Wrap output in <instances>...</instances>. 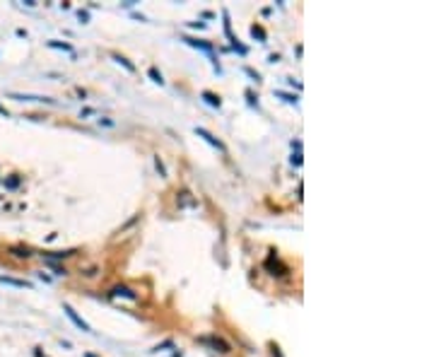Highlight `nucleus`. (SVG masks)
I'll list each match as a JSON object with an SVG mask.
<instances>
[{"instance_id": "nucleus-4", "label": "nucleus", "mask_w": 434, "mask_h": 357, "mask_svg": "<svg viewBox=\"0 0 434 357\" xmlns=\"http://www.w3.org/2000/svg\"><path fill=\"white\" fill-rule=\"evenodd\" d=\"M10 97L17 99V102H48V104H53L51 97H36V95H10Z\"/></svg>"}, {"instance_id": "nucleus-9", "label": "nucleus", "mask_w": 434, "mask_h": 357, "mask_svg": "<svg viewBox=\"0 0 434 357\" xmlns=\"http://www.w3.org/2000/svg\"><path fill=\"white\" fill-rule=\"evenodd\" d=\"M114 61H116V63H121V65H123V68H126L128 72H135V65L130 63L128 58H123V56H114Z\"/></svg>"}, {"instance_id": "nucleus-8", "label": "nucleus", "mask_w": 434, "mask_h": 357, "mask_svg": "<svg viewBox=\"0 0 434 357\" xmlns=\"http://www.w3.org/2000/svg\"><path fill=\"white\" fill-rule=\"evenodd\" d=\"M251 36H253V39L266 41V29H263V27H258V24H253V27H251Z\"/></svg>"}, {"instance_id": "nucleus-5", "label": "nucleus", "mask_w": 434, "mask_h": 357, "mask_svg": "<svg viewBox=\"0 0 434 357\" xmlns=\"http://www.w3.org/2000/svg\"><path fill=\"white\" fill-rule=\"evenodd\" d=\"M183 41H186V44H191V46H196V48H200V51H205V53H210V56H213V46H210L207 41H198V39H191V36H183Z\"/></svg>"}, {"instance_id": "nucleus-2", "label": "nucleus", "mask_w": 434, "mask_h": 357, "mask_svg": "<svg viewBox=\"0 0 434 357\" xmlns=\"http://www.w3.org/2000/svg\"><path fill=\"white\" fill-rule=\"evenodd\" d=\"M196 135H200L203 140H207V143L213 145V147H217V150H224V145H222L220 140H217V138L210 133V130H205V128H196Z\"/></svg>"}, {"instance_id": "nucleus-14", "label": "nucleus", "mask_w": 434, "mask_h": 357, "mask_svg": "<svg viewBox=\"0 0 434 357\" xmlns=\"http://www.w3.org/2000/svg\"><path fill=\"white\" fill-rule=\"evenodd\" d=\"M155 164H157V172H159V176H166V169H164V164H162V159H159V157H155Z\"/></svg>"}, {"instance_id": "nucleus-10", "label": "nucleus", "mask_w": 434, "mask_h": 357, "mask_svg": "<svg viewBox=\"0 0 434 357\" xmlns=\"http://www.w3.org/2000/svg\"><path fill=\"white\" fill-rule=\"evenodd\" d=\"M205 343H213L215 348H220V352H229V345L227 343H222L220 338H205Z\"/></svg>"}, {"instance_id": "nucleus-12", "label": "nucleus", "mask_w": 434, "mask_h": 357, "mask_svg": "<svg viewBox=\"0 0 434 357\" xmlns=\"http://www.w3.org/2000/svg\"><path fill=\"white\" fill-rule=\"evenodd\" d=\"M147 75H150V78L155 80L157 85H162V82H164V80H162V72H159L157 68H150V70H147Z\"/></svg>"}, {"instance_id": "nucleus-19", "label": "nucleus", "mask_w": 434, "mask_h": 357, "mask_svg": "<svg viewBox=\"0 0 434 357\" xmlns=\"http://www.w3.org/2000/svg\"><path fill=\"white\" fill-rule=\"evenodd\" d=\"M0 114H3V116H8V111H5V106H0Z\"/></svg>"}, {"instance_id": "nucleus-6", "label": "nucleus", "mask_w": 434, "mask_h": 357, "mask_svg": "<svg viewBox=\"0 0 434 357\" xmlns=\"http://www.w3.org/2000/svg\"><path fill=\"white\" fill-rule=\"evenodd\" d=\"M203 99H205V102L210 104V106H217V109L222 106V99H220L217 95H215V92H207V89H205V92H203Z\"/></svg>"}, {"instance_id": "nucleus-3", "label": "nucleus", "mask_w": 434, "mask_h": 357, "mask_svg": "<svg viewBox=\"0 0 434 357\" xmlns=\"http://www.w3.org/2000/svg\"><path fill=\"white\" fill-rule=\"evenodd\" d=\"M111 294H114V297H126V299H130V302L138 299V294H135L130 287H126V285H116L114 290H111Z\"/></svg>"}, {"instance_id": "nucleus-20", "label": "nucleus", "mask_w": 434, "mask_h": 357, "mask_svg": "<svg viewBox=\"0 0 434 357\" xmlns=\"http://www.w3.org/2000/svg\"><path fill=\"white\" fill-rule=\"evenodd\" d=\"M85 357H97V355H92V352H85Z\"/></svg>"}, {"instance_id": "nucleus-16", "label": "nucleus", "mask_w": 434, "mask_h": 357, "mask_svg": "<svg viewBox=\"0 0 434 357\" xmlns=\"http://www.w3.org/2000/svg\"><path fill=\"white\" fill-rule=\"evenodd\" d=\"M51 268H53V273H55V275H65V273H68V270H65V268H61V266H53V263H51Z\"/></svg>"}, {"instance_id": "nucleus-11", "label": "nucleus", "mask_w": 434, "mask_h": 357, "mask_svg": "<svg viewBox=\"0 0 434 357\" xmlns=\"http://www.w3.org/2000/svg\"><path fill=\"white\" fill-rule=\"evenodd\" d=\"M48 46H51V48H63V51H68V53H72V46H70V44H63V41H48Z\"/></svg>"}, {"instance_id": "nucleus-7", "label": "nucleus", "mask_w": 434, "mask_h": 357, "mask_svg": "<svg viewBox=\"0 0 434 357\" xmlns=\"http://www.w3.org/2000/svg\"><path fill=\"white\" fill-rule=\"evenodd\" d=\"M0 283H5V285H15V287H32L29 283H24V280H15V278H0Z\"/></svg>"}, {"instance_id": "nucleus-13", "label": "nucleus", "mask_w": 434, "mask_h": 357, "mask_svg": "<svg viewBox=\"0 0 434 357\" xmlns=\"http://www.w3.org/2000/svg\"><path fill=\"white\" fill-rule=\"evenodd\" d=\"M275 97H280V99H285V102H290V104H297V97L287 95V92H275Z\"/></svg>"}, {"instance_id": "nucleus-15", "label": "nucleus", "mask_w": 434, "mask_h": 357, "mask_svg": "<svg viewBox=\"0 0 434 357\" xmlns=\"http://www.w3.org/2000/svg\"><path fill=\"white\" fill-rule=\"evenodd\" d=\"M246 75H249V78H253L256 82H260V75L256 70H251V68H246Z\"/></svg>"}, {"instance_id": "nucleus-1", "label": "nucleus", "mask_w": 434, "mask_h": 357, "mask_svg": "<svg viewBox=\"0 0 434 357\" xmlns=\"http://www.w3.org/2000/svg\"><path fill=\"white\" fill-rule=\"evenodd\" d=\"M63 311H65V316L70 318V321H72L75 326H78L80 331H85V333H89V331H92V328H89V324H87V321H85L82 316H78V311L72 309L70 304H63Z\"/></svg>"}, {"instance_id": "nucleus-18", "label": "nucleus", "mask_w": 434, "mask_h": 357, "mask_svg": "<svg viewBox=\"0 0 434 357\" xmlns=\"http://www.w3.org/2000/svg\"><path fill=\"white\" fill-rule=\"evenodd\" d=\"M292 164H297V167H299V164H301V155H299V152H297V155H294V157H292Z\"/></svg>"}, {"instance_id": "nucleus-17", "label": "nucleus", "mask_w": 434, "mask_h": 357, "mask_svg": "<svg viewBox=\"0 0 434 357\" xmlns=\"http://www.w3.org/2000/svg\"><path fill=\"white\" fill-rule=\"evenodd\" d=\"M17 183H20V179H17V176H12V179H8V186H10V189H15Z\"/></svg>"}]
</instances>
